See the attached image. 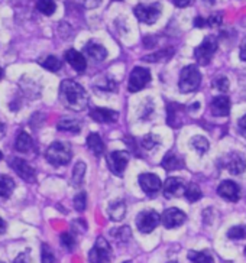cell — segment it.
Segmentation results:
<instances>
[{
	"label": "cell",
	"mask_w": 246,
	"mask_h": 263,
	"mask_svg": "<svg viewBox=\"0 0 246 263\" xmlns=\"http://www.w3.org/2000/svg\"><path fill=\"white\" fill-rule=\"evenodd\" d=\"M60 100L69 110L81 111L89 104V96L77 81L64 80L60 85Z\"/></svg>",
	"instance_id": "obj_1"
},
{
	"label": "cell",
	"mask_w": 246,
	"mask_h": 263,
	"mask_svg": "<svg viewBox=\"0 0 246 263\" xmlns=\"http://www.w3.org/2000/svg\"><path fill=\"white\" fill-rule=\"evenodd\" d=\"M151 81V72L148 68L144 67H135L132 70L131 76H129V81H128V90L131 93H136L140 91L148 83Z\"/></svg>",
	"instance_id": "obj_8"
},
{
	"label": "cell",
	"mask_w": 246,
	"mask_h": 263,
	"mask_svg": "<svg viewBox=\"0 0 246 263\" xmlns=\"http://www.w3.org/2000/svg\"><path fill=\"white\" fill-rule=\"evenodd\" d=\"M160 143V138L154 135V133H149V135H145L142 139H140V146L145 147V149H154L156 145Z\"/></svg>",
	"instance_id": "obj_36"
},
{
	"label": "cell",
	"mask_w": 246,
	"mask_h": 263,
	"mask_svg": "<svg viewBox=\"0 0 246 263\" xmlns=\"http://www.w3.org/2000/svg\"><path fill=\"white\" fill-rule=\"evenodd\" d=\"M162 166L167 171H178L184 168V159L180 158L177 154H167L162 159Z\"/></svg>",
	"instance_id": "obj_21"
},
{
	"label": "cell",
	"mask_w": 246,
	"mask_h": 263,
	"mask_svg": "<svg viewBox=\"0 0 246 263\" xmlns=\"http://www.w3.org/2000/svg\"><path fill=\"white\" fill-rule=\"evenodd\" d=\"M201 84V72L197 65H187L180 74V91L181 93H192Z\"/></svg>",
	"instance_id": "obj_3"
},
{
	"label": "cell",
	"mask_w": 246,
	"mask_h": 263,
	"mask_svg": "<svg viewBox=\"0 0 246 263\" xmlns=\"http://www.w3.org/2000/svg\"><path fill=\"white\" fill-rule=\"evenodd\" d=\"M37 9H38L42 15L51 16L54 15L57 5H55L54 0H38L37 2Z\"/></svg>",
	"instance_id": "obj_30"
},
{
	"label": "cell",
	"mask_w": 246,
	"mask_h": 263,
	"mask_svg": "<svg viewBox=\"0 0 246 263\" xmlns=\"http://www.w3.org/2000/svg\"><path fill=\"white\" fill-rule=\"evenodd\" d=\"M187 108L178 103H169L167 107V122L171 127H180L184 123Z\"/></svg>",
	"instance_id": "obj_12"
},
{
	"label": "cell",
	"mask_w": 246,
	"mask_h": 263,
	"mask_svg": "<svg viewBox=\"0 0 246 263\" xmlns=\"http://www.w3.org/2000/svg\"><path fill=\"white\" fill-rule=\"evenodd\" d=\"M2 78H3V68L0 67V80H2Z\"/></svg>",
	"instance_id": "obj_50"
},
{
	"label": "cell",
	"mask_w": 246,
	"mask_h": 263,
	"mask_svg": "<svg viewBox=\"0 0 246 263\" xmlns=\"http://www.w3.org/2000/svg\"><path fill=\"white\" fill-rule=\"evenodd\" d=\"M9 163H10L12 170L15 171L16 174H17L23 181H26V182H35L37 172H35V170H33L31 165L26 162L25 159H22V158H12V159L9 161Z\"/></svg>",
	"instance_id": "obj_9"
},
{
	"label": "cell",
	"mask_w": 246,
	"mask_h": 263,
	"mask_svg": "<svg viewBox=\"0 0 246 263\" xmlns=\"http://www.w3.org/2000/svg\"><path fill=\"white\" fill-rule=\"evenodd\" d=\"M45 158L51 165L61 166V165H67L71 161L73 151L67 142H54L46 149Z\"/></svg>",
	"instance_id": "obj_2"
},
{
	"label": "cell",
	"mask_w": 246,
	"mask_h": 263,
	"mask_svg": "<svg viewBox=\"0 0 246 263\" xmlns=\"http://www.w3.org/2000/svg\"><path fill=\"white\" fill-rule=\"evenodd\" d=\"M240 60L246 61V38L243 39V42L240 45Z\"/></svg>",
	"instance_id": "obj_47"
},
{
	"label": "cell",
	"mask_w": 246,
	"mask_h": 263,
	"mask_svg": "<svg viewBox=\"0 0 246 263\" xmlns=\"http://www.w3.org/2000/svg\"><path fill=\"white\" fill-rule=\"evenodd\" d=\"M90 117L97 123H113L117 120L119 113L115 110H110V108L96 107L90 111Z\"/></svg>",
	"instance_id": "obj_16"
},
{
	"label": "cell",
	"mask_w": 246,
	"mask_h": 263,
	"mask_svg": "<svg viewBox=\"0 0 246 263\" xmlns=\"http://www.w3.org/2000/svg\"><path fill=\"white\" fill-rule=\"evenodd\" d=\"M3 129H5V127H3V124L0 123V138L3 136Z\"/></svg>",
	"instance_id": "obj_49"
},
{
	"label": "cell",
	"mask_w": 246,
	"mask_h": 263,
	"mask_svg": "<svg viewBox=\"0 0 246 263\" xmlns=\"http://www.w3.org/2000/svg\"><path fill=\"white\" fill-rule=\"evenodd\" d=\"M87 207V195L85 193H78L74 197V209L77 211H84Z\"/></svg>",
	"instance_id": "obj_39"
},
{
	"label": "cell",
	"mask_w": 246,
	"mask_h": 263,
	"mask_svg": "<svg viewBox=\"0 0 246 263\" xmlns=\"http://www.w3.org/2000/svg\"><path fill=\"white\" fill-rule=\"evenodd\" d=\"M133 13L138 17V21L146 25H152L158 21L161 16V5L154 3V5H138L133 9Z\"/></svg>",
	"instance_id": "obj_6"
},
{
	"label": "cell",
	"mask_w": 246,
	"mask_h": 263,
	"mask_svg": "<svg viewBox=\"0 0 246 263\" xmlns=\"http://www.w3.org/2000/svg\"><path fill=\"white\" fill-rule=\"evenodd\" d=\"M41 263H55L54 252L46 243H42L41 246Z\"/></svg>",
	"instance_id": "obj_35"
},
{
	"label": "cell",
	"mask_w": 246,
	"mask_h": 263,
	"mask_svg": "<svg viewBox=\"0 0 246 263\" xmlns=\"http://www.w3.org/2000/svg\"><path fill=\"white\" fill-rule=\"evenodd\" d=\"M57 129L62 132H71V133H78L81 130V123L76 120V119H61L58 124H57Z\"/></svg>",
	"instance_id": "obj_26"
},
{
	"label": "cell",
	"mask_w": 246,
	"mask_h": 263,
	"mask_svg": "<svg viewBox=\"0 0 246 263\" xmlns=\"http://www.w3.org/2000/svg\"><path fill=\"white\" fill-rule=\"evenodd\" d=\"M162 224L165 226L167 229H175L180 227L181 224H184V221L187 220V216L180 209H168L164 211V214L161 217Z\"/></svg>",
	"instance_id": "obj_13"
},
{
	"label": "cell",
	"mask_w": 246,
	"mask_h": 263,
	"mask_svg": "<svg viewBox=\"0 0 246 263\" xmlns=\"http://www.w3.org/2000/svg\"><path fill=\"white\" fill-rule=\"evenodd\" d=\"M115 2H116V0H115ZM117 2H122V0H117Z\"/></svg>",
	"instance_id": "obj_53"
},
{
	"label": "cell",
	"mask_w": 246,
	"mask_h": 263,
	"mask_svg": "<svg viewBox=\"0 0 246 263\" xmlns=\"http://www.w3.org/2000/svg\"><path fill=\"white\" fill-rule=\"evenodd\" d=\"M112 248L109 245V241L104 237H97L96 245L89 253V262L90 263H109L112 260Z\"/></svg>",
	"instance_id": "obj_5"
},
{
	"label": "cell",
	"mask_w": 246,
	"mask_h": 263,
	"mask_svg": "<svg viewBox=\"0 0 246 263\" xmlns=\"http://www.w3.org/2000/svg\"><path fill=\"white\" fill-rule=\"evenodd\" d=\"M217 194L224 198V200H227V201L232 202H236L240 198V188L236 182H233V181H223L220 185L217 186Z\"/></svg>",
	"instance_id": "obj_14"
},
{
	"label": "cell",
	"mask_w": 246,
	"mask_h": 263,
	"mask_svg": "<svg viewBox=\"0 0 246 263\" xmlns=\"http://www.w3.org/2000/svg\"><path fill=\"white\" fill-rule=\"evenodd\" d=\"M0 263H5V262H0Z\"/></svg>",
	"instance_id": "obj_56"
},
{
	"label": "cell",
	"mask_w": 246,
	"mask_h": 263,
	"mask_svg": "<svg viewBox=\"0 0 246 263\" xmlns=\"http://www.w3.org/2000/svg\"><path fill=\"white\" fill-rule=\"evenodd\" d=\"M5 232H6V223H5V220L0 217V234H3Z\"/></svg>",
	"instance_id": "obj_48"
},
{
	"label": "cell",
	"mask_w": 246,
	"mask_h": 263,
	"mask_svg": "<svg viewBox=\"0 0 246 263\" xmlns=\"http://www.w3.org/2000/svg\"><path fill=\"white\" fill-rule=\"evenodd\" d=\"M125 263H129V262H125Z\"/></svg>",
	"instance_id": "obj_55"
},
{
	"label": "cell",
	"mask_w": 246,
	"mask_h": 263,
	"mask_svg": "<svg viewBox=\"0 0 246 263\" xmlns=\"http://www.w3.org/2000/svg\"><path fill=\"white\" fill-rule=\"evenodd\" d=\"M139 185L142 188V191L149 195V197H154L156 194L160 193V190L162 188L161 179L158 178L154 174H142L139 177Z\"/></svg>",
	"instance_id": "obj_11"
},
{
	"label": "cell",
	"mask_w": 246,
	"mask_h": 263,
	"mask_svg": "<svg viewBox=\"0 0 246 263\" xmlns=\"http://www.w3.org/2000/svg\"><path fill=\"white\" fill-rule=\"evenodd\" d=\"M239 129L242 132V135L246 136V115L240 117V120H239Z\"/></svg>",
	"instance_id": "obj_45"
},
{
	"label": "cell",
	"mask_w": 246,
	"mask_h": 263,
	"mask_svg": "<svg viewBox=\"0 0 246 263\" xmlns=\"http://www.w3.org/2000/svg\"><path fill=\"white\" fill-rule=\"evenodd\" d=\"M168 263H177V262H168Z\"/></svg>",
	"instance_id": "obj_52"
},
{
	"label": "cell",
	"mask_w": 246,
	"mask_h": 263,
	"mask_svg": "<svg viewBox=\"0 0 246 263\" xmlns=\"http://www.w3.org/2000/svg\"><path fill=\"white\" fill-rule=\"evenodd\" d=\"M184 197L188 200V202H196L199 201L201 198V190L200 186L197 185V184H188V185L185 186V193Z\"/></svg>",
	"instance_id": "obj_29"
},
{
	"label": "cell",
	"mask_w": 246,
	"mask_h": 263,
	"mask_svg": "<svg viewBox=\"0 0 246 263\" xmlns=\"http://www.w3.org/2000/svg\"><path fill=\"white\" fill-rule=\"evenodd\" d=\"M87 147L92 151L96 156H100L104 154V143L97 133H90L87 138Z\"/></svg>",
	"instance_id": "obj_23"
},
{
	"label": "cell",
	"mask_w": 246,
	"mask_h": 263,
	"mask_svg": "<svg viewBox=\"0 0 246 263\" xmlns=\"http://www.w3.org/2000/svg\"><path fill=\"white\" fill-rule=\"evenodd\" d=\"M227 170L232 175H240L246 170L245 159L238 154H233L227 161Z\"/></svg>",
	"instance_id": "obj_22"
},
{
	"label": "cell",
	"mask_w": 246,
	"mask_h": 263,
	"mask_svg": "<svg viewBox=\"0 0 246 263\" xmlns=\"http://www.w3.org/2000/svg\"><path fill=\"white\" fill-rule=\"evenodd\" d=\"M174 54V49L172 48H168V49H161L158 52H155L152 55H148V57H144V61H149V62H162L169 60L171 57Z\"/></svg>",
	"instance_id": "obj_27"
},
{
	"label": "cell",
	"mask_w": 246,
	"mask_h": 263,
	"mask_svg": "<svg viewBox=\"0 0 246 263\" xmlns=\"http://www.w3.org/2000/svg\"><path fill=\"white\" fill-rule=\"evenodd\" d=\"M32 147H33V140L32 138L26 133L25 130H21L17 133L15 140V149L17 152H22V154H26L29 152Z\"/></svg>",
	"instance_id": "obj_20"
},
{
	"label": "cell",
	"mask_w": 246,
	"mask_h": 263,
	"mask_svg": "<svg viewBox=\"0 0 246 263\" xmlns=\"http://www.w3.org/2000/svg\"><path fill=\"white\" fill-rule=\"evenodd\" d=\"M213 85H215V88H217L219 91L226 93V91L229 90V80L226 77H217L215 81H213Z\"/></svg>",
	"instance_id": "obj_42"
},
{
	"label": "cell",
	"mask_w": 246,
	"mask_h": 263,
	"mask_svg": "<svg viewBox=\"0 0 246 263\" xmlns=\"http://www.w3.org/2000/svg\"><path fill=\"white\" fill-rule=\"evenodd\" d=\"M223 22V15L222 13H213L212 16H208L206 19V26H210V28H217L220 26Z\"/></svg>",
	"instance_id": "obj_41"
},
{
	"label": "cell",
	"mask_w": 246,
	"mask_h": 263,
	"mask_svg": "<svg viewBox=\"0 0 246 263\" xmlns=\"http://www.w3.org/2000/svg\"><path fill=\"white\" fill-rule=\"evenodd\" d=\"M217 48H219V41H217V38L213 36V35L206 36L204 41L194 51L196 61L199 62L200 65H207L208 62L212 61V58H213V55L217 51Z\"/></svg>",
	"instance_id": "obj_4"
},
{
	"label": "cell",
	"mask_w": 246,
	"mask_h": 263,
	"mask_svg": "<svg viewBox=\"0 0 246 263\" xmlns=\"http://www.w3.org/2000/svg\"><path fill=\"white\" fill-rule=\"evenodd\" d=\"M112 236L115 237L117 241H128V240L131 239V229L128 227V226H123V227H119V229H115V230H112Z\"/></svg>",
	"instance_id": "obj_34"
},
{
	"label": "cell",
	"mask_w": 246,
	"mask_h": 263,
	"mask_svg": "<svg viewBox=\"0 0 246 263\" xmlns=\"http://www.w3.org/2000/svg\"><path fill=\"white\" fill-rule=\"evenodd\" d=\"M84 52L92 60L94 61H104L106 58H108V51H106V48L100 45V44H97V42H93L90 41L87 45L84 47Z\"/></svg>",
	"instance_id": "obj_19"
},
{
	"label": "cell",
	"mask_w": 246,
	"mask_h": 263,
	"mask_svg": "<svg viewBox=\"0 0 246 263\" xmlns=\"http://www.w3.org/2000/svg\"><path fill=\"white\" fill-rule=\"evenodd\" d=\"M15 190V181L8 175H0V200H8Z\"/></svg>",
	"instance_id": "obj_24"
},
{
	"label": "cell",
	"mask_w": 246,
	"mask_h": 263,
	"mask_svg": "<svg viewBox=\"0 0 246 263\" xmlns=\"http://www.w3.org/2000/svg\"><path fill=\"white\" fill-rule=\"evenodd\" d=\"M109 217L113 220V221H120L123 220V217L126 214V205H125V202L123 201H115L112 202L110 205H109Z\"/></svg>",
	"instance_id": "obj_25"
},
{
	"label": "cell",
	"mask_w": 246,
	"mask_h": 263,
	"mask_svg": "<svg viewBox=\"0 0 246 263\" xmlns=\"http://www.w3.org/2000/svg\"><path fill=\"white\" fill-rule=\"evenodd\" d=\"M64 57H65V61L68 62L77 72H84L85 68H87V61H85L84 55L81 52H78L76 49H68Z\"/></svg>",
	"instance_id": "obj_18"
},
{
	"label": "cell",
	"mask_w": 246,
	"mask_h": 263,
	"mask_svg": "<svg viewBox=\"0 0 246 263\" xmlns=\"http://www.w3.org/2000/svg\"><path fill=\"white\" fill-rule=\"evenodd\" d=\"M2 158H3V155H2V152H0V161H2Z\"/></svg>",
	"instance_id": "obj_51"
},
{
	"label": "cell",
	"mask_w": 246,
	"mask_h": 263,
	"mask_svg": "<svg viewBox=\"0 0 246 263\" xmlns=\"http://www.w3.org/2000/svg\"><path fill=\"white\" fill-rule=\"evenodd\" d=\"M85 174V163L84 162H77L74 170H73V184L76 186H80L83 184V179H84Z\"/></svg>",
	"instance_id": "obj_32"
},
{
	"label": "cell",
	"mask_w": 246,
	"mask_h": 263,
	"mask_svg": "<svg viewBox=\"0 0 246 263\" xmlns=\"http://www.w3.org/2000/svg\"><path fill=\"white\" fill-rule=\"evenodd\" d=\"M212 115L217 117H224L231 113V100L226 96H219L215 97L212 101Z\"/></svg>",
	"instance_id": "obj_17"
},
{
	"label": "cell",
	"mask_w": 246,
	"mask_h": 263,
	"mask_svg": "<svg viewBox=\"0 0 246 263\" xmlns=\"http://www.w3.org/2000/svg\"><path fill=\"white\" fill-rule=\"evenodd\" d=\"M60 239H61V245L67 250H69V252L74 250V248H76V239H74V236L71 233H62Z\"/></svg>",
	"instance_id": "obj_38"
},
{
	"label": "cell",
	"mask_w": 246,
	"mask_h": 263,
	"mask_svg": "<svg viewBox=\"0 0 246 263\" xmlns=\"http://www.w3.org/2000/svg\"><path fill=\"white\" fill-rule=\"evenodd\" d=\"M190 2H191V0H172V3H174L177 8H185V6L190 5Z\"/></svg>",
	"instance_id": "obj_46"
},
{
	"label": "cell",
	"mask_w": 246,
	"mask_h": 263,
	"mask_svg": "<svg viewBox=\"0 0 246 263\" xmlns=\"http://www.w3.org/2000/svg\"><path fill=\"white\" fill-rule=\"evenodd\" d=\"M129 162V155L125 151H115L108 155L109 170L112 171L115 175H122Z\"/></svg>",
	"instance_id": "obj_10"
},
{
	"label": "cell",
	"mask_w": 246,
	"mask_h": 263,
	"mask_svg": "<svg viewBox=\"0 0 246 263\" xmlns=\"http://www.w3.org/2000/svg\"><path fill=\"white\" fill-rule=\"evenodd\" d=\"M160 223H161V216L156 211H154V210L142 211L136 217V226H138L139 232L145 233V234L154 232Z\"/></svg>",
	"instance_id": "obj_7"
},
{
	"label": "cell",
	"mask_w": 246,
	"mask_h": 263,
	"mask_svg": "<svg viewBox=\"0 0 246 263\" xmlns=\"http://www.w3.org/2000/svg\"><path fill=\"white\" fill-rule=\"evenodd\" d=\"M188 259L191 260L192 263H215V259L213 256L210 255L208 252L203 250V252H188Z\"/></svg>",
	"instance_id": "obj_28"
},
{
	"label": "cell",
	"mask_w": 246,
	"mask_h": 263,
	"mask_svg": "<svg viewBox=\"0 0 246 263\" xmlns=\"http://www.w3.org/2000/svg\"><path fill=\"white\" fill-rule=\"evenodd\" d=\"M41 65L45 68V70L51 71V72H57V71L61 70L62 67V62L54 57V55H49V57H46L44 61L41 62Z\"/></svg>",
	"instance_id": "obj_31"
},
{
	"label": "cell",
	"mask_w": 246,
	"mask_h": 263,
	"mask_svg": "<svg viewBox=\"0 0 246 263\" xmlns=\"http://www.w3.org/2000/svg\"><path fill=\"white\" fill-rule=\"evenodd\" d=\"M210 2H215V0H210Z\"/></svg>",
	"instance_id": "obj_54"
},
{
	"label": "cell",
	"mask_w": 246,
	"mask_h": 263,
	"mask_svg": "<svg viewBox=\"0 0 246 263\" xmlns=\"http://www.w3.org/2000/svg\"><path fill=\"white\" fill-rule=\"evenodd\" d=\"M97 88L104 90V91H115L117 88V84L110 78H103L100 83H97Z\"/></svg>",
	"instance_id": "obj_40"
},
{
	"label": "cell",
	"mask_w": 246,
	"mask_h": 263,
	"mask_svg": "<svg viewBox=\"0 0 246 263\" xmlns=\"http://www.w3.org/2000/svg\"><path fill=\"white\" fill-rule=\"evenodd\" d=\"M245 252H246V250H245Z\"/></svg>",
	"instance_id": "obj_57"
},
{
	"label": "cell",
	"mask_w": 246,
	"mask_h": 263,
	"mask_svg": "<svg viewBox=\"0 0 246 263\" xmlns=\"http://www.w3.org/2000/svg\"><path fill=\"white\" fill-rule=\"evenodd\" d=\"M227 237L232 240H240L246 237V229L243 226H235L227 232Z\"/></svg>",
	"instance_id": "obj_37"
},
{
	"label": "cell",
	"mask_w": 246,
	"mask_h": 263,
	"mask_svg": "<svg viewBox=\"0 0 246 263\" xmlns=\"http://www.w3.org/2000/svg\"><path fill=\"white\" fill-rule=\"evenodd\" d=\"M191 146L199 154H206L208 151V140L203 136H194L191 139Z\"/></svg>",
	"instance_id": "obj_33"
},
{
	"label": "cell",
	"mask_w": 246,
	"mask_h": 263,
	"mask_svg": "<svg viewBox=\"0 0 246 263\" xmlns=\"http://www.w3.org/2000/svg\"><path fill=\"white\" fill-rule=\"evenodd\" d=\"M185 182L181 178H168L164 184V195L167 198H174V197H181L185 193Z\"/></svg>",
	"instance_id": "obj_15"
},
{
	"label": "cell",
	"mask_w": 246,
	"mask_h": 263,
	"mask_svg": "<svg viewBox=\"0 0 246 263\" xmlns=\"http://www.w3.org/2000/svg\"><path fill=\"white\" fill-rule=\"evenodd\" d=\"M13 263H31V260H29V256H28V253L25 252V253L17 255V257H16L15 262Z\"/></svg>",
	"instance_id": "obj_43"
},
{
	"label": "cell",
	"mask_w": 246,
	"mask_h": 263,
	"mask_svg": "<svg viewBox=\"0 0 246 263\" xmlns=\"http://www.w3.org/2000/svg\"><path fill=\"white\" fill-rule=\"evenodd\" d=\"M194 26H196V28H206V19L201 17V16H197V17L194 19Z\"/></svg>",
	"instance_id": "obj_44"
}]
</instances>
